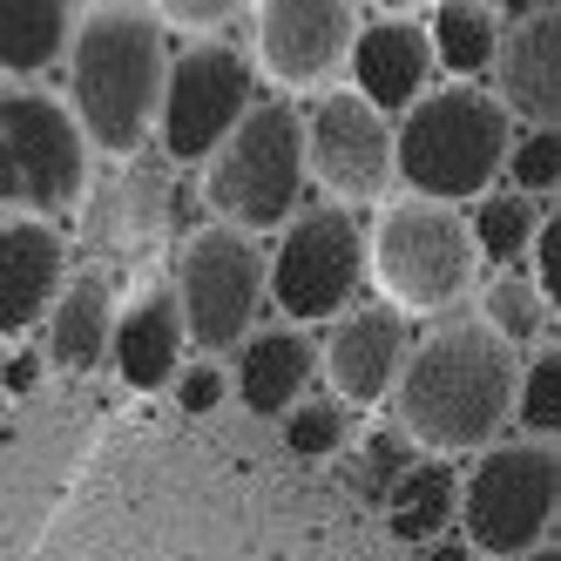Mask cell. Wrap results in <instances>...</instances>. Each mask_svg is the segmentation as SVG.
<instances>
[{
	"instance_id": "obj_1",
	"label": "cell",
	"mask_w": 561,
	"mask_h": 561,
	"mask_svg": "<svg viewBox=\"0 0 561 561\" xmlns=\"http://www.w3.org/2000/svg\"><path fill=\"white\" fill-rule=\"evenodd\" d=\"M68 115L89 149L102 156H136L156 129V102H163V68L170 42L142 0H89L75 8L68 27Z\"/></svg>"
},
{
	"instance_id": "obj_2",
	"label": "cell",
	"mask_w": 561,
	"mask_h": 561,
	"mask_svg": "<svg viewBox=\"0 0 561 561\" xmlns=\"http://www.w3.org/2000/svg\"><path fill=\"white\" fill-rule=\"evenodd\" d=\"M514 373H520L514 345H501L480 325H439L433 339H413L392 386L399 433L439 460L494 447L514 413Z\"/></svg>"
},
{
	"instance_id": "obj_3",
	"label": "cell",
	"mask_w": 561,
	"mask_h": 561,
	"mask_svg": "<svg viewBox=\"0 0 561 561\" xmlns=\"http://www.w3.org/2000/svg\"><path fill=\"white\" fill-rule=\"evenodd\" d=\"M507 142L514 123L488 89L439 82L392 115V183H407V196L426 204H473L480 190H494Z\"/></svg>"
},
{
	"instance_id": "obj_4",
	"label": "cell",
	"mask_w": 561,
	"mask_h": 561,
	"mask_svg": "<svg viewBox=\"0 0 561 561\" xmlns=\"http://www.w3.org/2000/svg\"><path fill=\"white\" fill-rule=\"evenodd\" d=\"M204 204L224 230H277L305 204V129L291 102H251L210 156H204Z\"/></svg>"
},
{
	"instance_id": "obj_5",
	"label": "cell",
	"mask_w": 561,
	"mask_h": 561,
	"mask_svg": "<svg viewBox=\"0 0 561 561\" xmlns=\"http://www.w3.org/2000/svg\"><path fill=\"white\" fill-rule=\"evenodd\" d=\"M554 501H561V454L554 439H494L460 480L454 520L480 561H520L528 548L554 541Z\"/></svg>"
},
{
	"instance_id": "obj_6",
	"label": "cell",
	"mask_w": 561,
	"mask_h": 561,
	"mask_svg": "<svg viewBox=\"0 0 561 561\" xmlns=\"http://www.w3.org/2000/svg\"><path fill=\"white\" fill-rule=\"evenodd\" d=\"M366 271L379 277L386 305H399V311H447L454 298L473 291L480 257H473L467 217L454 204L392 196V204H379V224L366 230Z\"/></svg>"
},
{
	"instance_id": "obj_7",
	"label": "cell",
	"mask_w": 561,
	"mask_h": 561,
	"mask_svg": "<svg viewBox=\"0 0 561 561\" xmlns=\"http://www.w3.org/2000/svg\"><path fill=\"white\" fill-rule=\"evenodd\" d=\"M89 196V142L61 95L0 89V210L8 217H68Z\"/></svg>"
},
{
	"instance_id": "obj_8",
	"label": "cell",
	"mask_w": 561,
	"mask_h": 561,
	"mask_svg": "<svg viewBox=\"0 0 561 561\" xmlns=\"http://www.w3.org/2000/svg\"><path fill=\"white\" fill-rule=\"evenodd\" d=\"M366 285V224L345 204H311L277 224V251L264 257V298H277L285 325H318Z\"/></svg>"
},
{
	"instance_id": "obj_9",
	"label": "cell",
	"mask_w": 561,
	"mask_h": 561,
	"mask_svg": "<svg viewBox=\"0 0 561 561\" xmlns=\"http://www.w3.org/2000/svg\"><path fill=\"white\" fill-rule=\"evenodd\" d=\"M257 102V75L230 42L204 34L163 68V102H156V156L170 163H204V156L244 123V108Z\"/></svg>"
},
{
	"instance_id": "obj_10",
	"label": "cell",
	"mask_w": 561,
	"mask_h": 561,
	"mask_svg": "<svg viewBox=\"0 0 561 561\" xmlns=\"http://www.w3.org/2000/svg\"><path fill=\"white\" fill-rule=\"evenodd\" d=\"M176 311L183 339L196 352H230L244 345L257 311H264V251L244 230H196L176 264Z\"/></svg>"
},
{
	"instance_id": "obj_11",
	"label": "cell",
	"mask_w": 561,
	"mask_h": 561,
	"mask_svg": "<svg viewBox=\"0 0 561 561\" xmlns=\"http://www.w3.org/2000/svg\"><path fill=\"white\" fill-rule=\"evenodd\" d=\"M305 183L325 190V204H386L392 190V123L358 102L352 89H325L305 115Z\"/></svg>"
},
{
	"instance_id": "obj_12",
	"label": "cell",
	"mask_w": 561,
	"mask_h": 561,
	"mask_svg": "<svg viewBox=\"0 0 561 561\" xmlns=\"http://www.w3.org/2000/svg\"><path fill=\"white\" fill-rule=\"evenodd\" d=\"M358 0H251V42L277 89H325L352 55Z\"/></svg>"
},
{
	"instance_id": "obj_13",
	"label": "cell",
	"mask_w": 561,
	"mask_h": 561,
	"mask_svg": "<svg viewBox=\"0 0 561 561\" xmlns=\"http://www.w3.org/2000/svg\"><path fill=\"white\" fill-rule=\"evenodd\" d=\"M325 339H318V366H325L332 392L345 399V407H379V399H392L399 386V366H407L413 352V325L407 311L373 298V305H345L325 318Z\"/></svg>"
},
{
	"instance_id": "obj_14",
	"label": "cell",
	"mask_w": 561,
	"mask_h": 561,
	"mask_svg": "<svg viewBox=\"0 0 561 561\" xmlns=\"http://www.w3.org/2000/svg\"><path fill=\"white\" fill-rule=\"evenodd\" d=\"M494 102L507 108V123L520 129H554L561 123V14L554 0L535 14H520L494 42Z\"/></svg>"
},
{
	"instance_id": "obj_15",
	"label": "cell",
	"mask_w": 561,
	"mask_h": 561,
	"mask_svg": "<svg viewBox=\"0 0 561 561\" xmlns=\"http://www.w3.org/2000/svg\"><path fill=\"white\" fill-rule=\"evenodd\" d=\"M345 75H352V95L373 102L386 123L399 108H413L426 89H433V48H426V27L420 21H358L352 34V55H345Z\"/></svg>"
},
{
	"instance_id": "obj_16",
	"label": "cell",
	"mask_w": 561,
	"mask_h": 561,
	"mask_svg": "<svg viewBox=\"0 0 561 561\" xmlns=\"http://www.w3.org/2000/svg\"><path fill=\"white\" fill-rule=\"evenodd\" d=\"M68 285V237L42 217H0V332H34Z\"/></svg>"
},
{
	"instance_id": "obj_17",
	"label": "cell",
	"mask_w": 561,
	"mask_h": 561,
	"mask_svg": "<svg viewBox=\"0 0 561 561\" xmlns=\"http://www.w3.org/2000/svg\"><path fill=\"white\" fill-rule=\"evenodd\" d=\"M318 373V339H305V325H264L237 345V373H230V392L237 407L257 413V420H277L285 407H298L305 386Z\"/></svg>"
},
{
	"instance_id": "obj_18",
	"label": "cell",
	"mask_w": 561,
	"mask_h": 561,
	"mask_svg": "<svg viewBox=\"0 0 561 561\" xmlns=\"http://www.w3.org/2000/svg\"><path fill=\"white\" fill-rule=\"evenodd\" d=\"M183 311H176V291L170 285H156L142 291L123 318L108 325V358H115V373H123L136 392H156V386H170L176 366H183Z\"/></svg>"
},
{
	"instance_id": "obj_19",
	"label": "cell",
	"mask_w": 561,
	"mask_h": 561,
	"mask_svg": "<svg viewBox=\"0 0 561 561\" xmlns=\"http://www.w3.org/2000/svg\"><path fill=\"white\" fill-rule=\"evenodd\" d=\"M170 224H176V163H170V156H142L136 149L129 176L115 183L108 210H102V244H115V251H149Z\"/></svg>"
},
{
	"instance_id": "obj_20",
	"label": "cell",
	"mask_w": 561,
	"mask_h": 561,
	"mask_svg": "<svg viewBox=\"0 0 561 561\" xmlns=\"http://www.w3.org/2000/svg\"><path fill=\"white\" fill-rule=\"evenodd\" d=\"M48 358L61 373H95L102 358H108V325H115V311H108V277L102 271H82V277H68V285L55 291L48 305Z\"/></svg>"
},
{
	"instance_id": "obj_21",
	"label": "cell",
	"mask_w": 561,
	"mask_h": 561,
	"mask_svg": "<svg viewBox=\"0 0 561 561\" xmlns=\"http://www.w3.org/2000/svg\"><path fill=\"white\" fill-rule=\"evenodd\" d=\"M460 507V473L447 460H413L386 488V528L392 541H439Z\"/></svg>"
},
{
	"instance_id": "obj_22",
	"label": "cell",
	"mask_w": 561,
	"mask_h": 561,
	"mask_svg": "<svg viewBox=\"0 0 561 561\" xmlns=\"http://www.w3.org/2000/svg\"><path fill=\"white\" fill-rule=\"evenodd\" d=\"M75 0H0V75H42L61 61Z\"/></svg>"
},
{
	"instance_id": "obj_23",
	"label": "cell",
	"mask_w": 561,
	"mask_h": 561,
	"mask_svg": "<svg viewBox=\"0 0 561 561\" xmlns=\"http://www.w3.org/2000/svg\"><path fill=\"white\" fill-rule=\"evenodd\" d=\"M420 27H426L433 68L460 75V82H473V75H488L501 27H494V14L480 8V0H426V21H420Z\"/></svg>"
},
{
	"instance_id": "obj_24",
	"label": "cell",
	"mask_w": 561,
	"mask_h": 561,
	"mask_svg": "<svg viewBox=\"0 0 561 561\" xmlns=\"http://www.w3.org/2000/svg\"><path fill=\"white\" fill-rule=\"evenodd\" d=\"M541 224V196H520V190H480L473 196V217H467V237H473V257L488 271H514L528 257V237Z\"/></svg>"
},
{
	"instance_id": "obj_25",
	"label": "cell",
	"mask_w": 561,
	"mask_h": 561,
	"mask_svg": "<svg viewBox=\"0 0 561 561\" xmlns=\"http://www.w3.org/2000/svg\"><path fill=\"white\" fill-rule=\"evenodd\" d=\"M548 298L528 285V277L514 271H488V285H480V332H494L501 345H535L548 332Z\"/></svg>"
},
{
	"instance_id": "obj_26",
	"label": "cell",
	"mask_w": 561,
	"mask_h": 561,
	"mask_svg": "<svg viewBox=\"0 0 561 561\" xmlns=\"http://www.w3.org/2000/svg\"><path fill=\"white\" fill-rule=\"evenodd\" d=\"M507 420L520 426V439H554V426H561V352L554 345L535 352L514 373V413Z\"/></svg>"
},
{
	"instance_id": "obj_27",
	"label": "cell",
	"mask_w": 561,
	"mask_h": 561,
	"mask_svg": "<svg viewBox=\"0 0 561 561\" xmlns=\"http://www.w3.org/2000/svg\"><path fill=\"white\" fill-rule=\"evenodd\" d=\"M277 420H285V447L298 460H332L345 447V433H352L345 399H298V407H285Z\"/></svg>"
},
{
	"instance_id": "obj_28",
	"label": "cell",
	"mask_w": 561,
	"mask_h": 561,
	"mask_svg": "<svg viewBox=\"0 0 561 561\" xmlns=\"http://www.w3.org/2000/svg\"><path fill=\"white\" fill-rule=\"evenodd\" d=\"M501 176L520 196H554V176H561V142H554V129H514V142L501 156Z\"/></svg>"
},
{
	"instance_id": "obj_29",
	"label": "cell",
	"mask_w": 561,
	"mask_h": 561,
	"mask_svg": "<svg viewBox=\"0 0 561 561\" xmlns=\"http://www.w3.org/2000/svg\"><path fill=\"white\" fill-rule=\"evenodd\" d=\"M528 264H535V277L528 285L548 298V311L561 305V217H554V204L541 210V224H535V237H528Z\"/></svg>"
},
{
	"instance_id": "obj_30",
	"label": "cell",
	"mask_w": 561,
	"mask_h": 561,
	"mask_svg": "<svg viewBox=\"0 0 561 561\" xmlns=\"http://www.w3.org/2000/svg\"><path fill=\"white\" fill-rule=\"evenodd\" d=\"M149 14L204 42V34H217L224 21H237V14H244V0H149Z\"/></svg>"
},
{
	"instance_id": "obj_31",
	"label": "cell",
	"mask_w": 561,
	"mask_h": 561,
	"mask_svg": "<svg viewBox=\"0 0 561 561\" xmlns=\"http://www.w3.org/2000/svg\"><path fill=\"white\" fill-rule=\"evenodd\" d=\"M176 407L183 413H217L224 407V366L204 358V366H176Z\"/></svg>"
},
{
	"instance_id": "obj_32",
	"label": "cell",
	"mask_w": 561,
	"mask_h": 561,
	"mask_svg": "<svg viewBox=\"0 0 561 561\" xmlns=\"http://www.w3.org/2000/svg\"><path fill=\"white\" fill-rule=\"evenodd\" d=\"M413 460H420V454H413V439L399 433V426H392V433H373V439H366V473H373V488H379V480L392 488V480L407 473Z\"/></svg>"
},
{
	"instance_id": "obj_33",
	"label": "cell",
	"mask_w": 561,
	"mask_h": 561,
	"mask_svg": "<svg viewBox=\"0 0 561 561\" xmlns=\"http://www.w3.org/2000/svg\"><path fill=\"white\" fill-rule=\"evenodd\" d=\"M420 561H480V554H473L467 541H447V535H439V541H433V548H426Z\"/></svg>"
},
{
	"instance_id": "obj_34",
	"label": "cell",
	"mask_w": 561,
	"mask_h": 561,
	"mask_svg": "<svg viewBox=\"0 0 561 561\" xmlns=\"http://www.w3.org/2000/svg\"><path fill=\"white\" fill-rule=\"evenodd\" d=\"M488 14H501V21H520V14H535V8H548V0H480Z\"/></svg>"
},
{
	"instance_id": "obj_35",
	"label": "cell",
	"mask_w": 561,
	"mask_h": 561,
	"mask_svg": "<svg viewBox=\"0 0 561 561\" xmlns=\"http://www.w3.org/2000/svg\"><path fill=\"white\" fill-rule=\"evenodd\" d=\"M8 386H14V392L34 386V358H14V366H8Z\"/></svg>"
},
{
	"instance_id": "obj_36",
	"label": "cell",
	"mask_w": 561,
	"mask_h": 561,
	"mask_svg": "<svg viewBox=\"0 0 561 561\" xmlns=\"http://www.w3.org/2000/svg\"><path fill=\"white\" fill-rule=\"evenodd\" d=\"M373 8H386V14H407V8H426V0H373Z\"/></svg>"
},
{
	"instance_id": "obj_37",
	"label": "cell",
	"mask_w": 561,
	"mask_h": 561,
	"mask_svg": "<svg viewBox=\"0 0 561 561\" xmlns=\"http://www.w3.org/2000/svg\"><path fill=\"white\" fill-rule=\"evenodd\" d=\"M520 561H561V554H554V541H541V548H528Z\"/></svg>"
}]
</instances>
